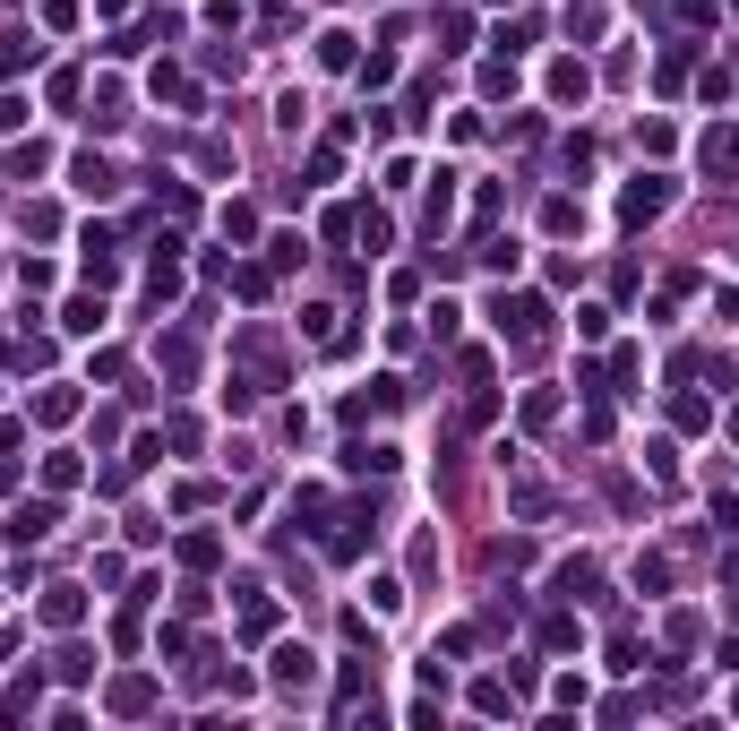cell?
I'll use <instances>...</instances> for the list:
<instances>
[{
    "label": "cell",
    "mask_w": 739,
    "mask_h": 731,
    "mask_svg": "<svg viewBox=\"0 0 739 731\" xmlns=\"http://www.w3.org/2000/svg\"><path fill=\"white\" fill-rule=\"evenodd\" d=\"M542 301H499V336H516V344H542Z\"/></svg>",
    "instance_id": "cell-1"
},
{
    "label": "cell",
    "mask_w": 739,
    "mask_h": 731,
    "mask_svg": "<svg viewBox=\"0 0 739 731\" xmlns=\"http://www.w3.org/2000/svg\"><path fill=\"white\" fill-rule=\"evenodd\" d=\"M69 172H78V190H86V198H112V190H121V181H112V164H104V155H78V164H69Z\"/></svg>",
    "instance_id": "cell-2"
},
{
    "label": "cell",
    "mask_w": 739,
    "mask_h": 731,
    "mask_svg": "<svg viewBox=\"0 0 739 731\" xmlns=\"http://www.w3.org/2000/svg\"><path fill=\"white\" fill-rule=\"evenodd\" d=\"M78 611H86V602H78V585H52V594H43V620H52V628H69Z\"/></svg>",
    "instance_id": "cell-3"
},
{
    "label": "cell",
    "mask_w": 739,
    "mask_h": 731,
    "mask_svg": "<svg viewBox=\"0 0 739 731\" xmlns=\"http://www.w3.org/2000/svg\"><path fill=\"white\" fill-rule=\"evenodd\" d=\"M550 95H559V104H585V69L559 61V69H550Z\"/></svg>",
    "instance_id": "cell-4"
},
{
    "label": "cell",
    "mask_w": 739,
    "mask_h": 731,
    "mask_svg": "<svg viewBox=\"0 0 739 731\" xmlns=\"http://www.w3.org/2000/svg\"><path fill=\"white\" fill-rule=\"evenodd\" d=\"M9 534H18V542H35V534H52V508H43V499H35V508H18V516H9Z\"/></svg>",
    "instance_id": "cell-5"
},
{
    "label": "cell",
    "mask_w": 739,
    "mask_h": 731,
    "mask_svg": "<svg viewBox=\"0 0 739 731\" xmlns=\"http://www.w3.org/2000/svg\"><path fill=\"white\" fill-rule=\"evenodd\" d=\"M662 198H671V190H662V181H636V190H628V215H636V224H645V215H662Z\"/></svg>",
    "instance_id": "cell-6"
},
{
    "label": "cell",
    "mask_w": 739,
    "mask_h": 731,
    "mask_svg": "<svg viewBox=\"0 0 739 731\" xmlns=\"http://www.w3.org/2000/svg\"><path fill=\"white\" fill-rule=\"evenodd\" d=\"M35 413H43V422H69V413H78V396H69V387H43Z\"/></svg>",
    "instance_id": "cell-7"
}]
</instances>
